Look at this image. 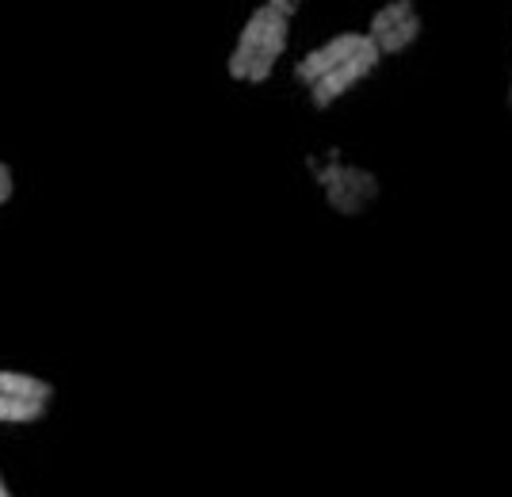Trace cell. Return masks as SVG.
<instances>
[{
	"label": "cell",
	"mask_w": 512,
	"mask_h": 497,
	"mask_svg": "<svg viewBox=\"0 0 512 497\" xmlns=\"http://www.w3.org/2000/svg\"><path fill=\"white\" fill-rule=\"evenodd\" d=\"M509 104H512V92H509Z\"/></svg>",
	"instance_id": "30bf717a"
},
{
	"label": "cell",
	"mask_w": 512,
	"mask_h": 497,
	"mask_svg": "<svg viewBox=\"0 0 512 497\" xmlns=\"http://www.w3.org/2000/svg\"><path fill=\"white\" fill-rule=\"evenodd\" d=\"M268 16H272V8H268V0H264L253 16L245 20V27H241V39H237L234 54H230V77H234V81H245V77H249V65H253L260 35H264V27H268Z\"/></svg>",
	"instance_id": "5b68a950"
},
{
	"label": "cell",
	"mask_w": 512,
	"mask_h": 497,
	"mask_svg": "<svg viewBox=\"0 0 512 497\" xmlns=\"http://www.w3.org/2000/svg\"><path fill=\"white\" fill-rule=\"evenodd\" d=\"M54 383H46L31 371L0 368V425H35L50 413Z\"/></svg>",
	"instance_id": "7a4b0ae2"
},
{
	"label": "cell",
	"mask_w": 512,
	"mask_h": 497,
	"mask_svg": "<svg viewBox=\"0 0 512 497\" xmlns=\"http://www.w3.org/2000/svg\"><path fill=\"white\" fill-rule=\"evenodd\" d=\"M367 43H371L367 35H341V39L325 43L321 50H314V54H306V58L299 62V69H295V77H299L302 85H314V81L325 77L329 69H337L341 62H348L352 54H360Z\"/></svg>",
	"instance_id": "277c9868"
},
{
	"label": "cell",
	"mask_w": 512,
	"mask_h": 497,
	"mask_svg": "<svg viewBox=\"0 0 512 497\" xmlns=\"http://www.w3.org/2000/svg\"><path fill=\"white\" fill-rule=\"evenodd\" d=\"M12 195H16V176H12V165H8V161H0V207H4Z\"/></svg>",
	"instance_id": "ba28073f"
},
{
	"label": "cell",
	"mask_w": 512,
	"mask_h": 497,
	"mask_svg": "<svg viewBox=\"0 0 512 497\" xmlns=\"http://www.w3.org/2000/svg\"><path fill=\"white\" fill-rule=\"evenodd\" d=\"M417 8H413V0H390L386 8H379L375 16H371V27H367V39L375 43V39H383L390 27H398V23L406 20V16H413Z\"/></svg>",
	"instance_id": "52a82bcc"
},
{
	"label": "cell",
	"mask_w": 512,
	"mask_h": 497,
	"mask_svg": "<svg viewBox=\"0 0 512 497\" xmlns=\"http://www.w3.org/2000/svg\"><path fill=\"white\" fill-rule=\"evenodd\" d=\"M421 27H425V23H421V16L413 12V16H406V20L398 23V27H390L383 39H375L371 46H375V54H379V58H390V54L406 50V46L413 43L417 35H421Z\"/></svg>",
	"instance_id": "8992f818"
},
{
	"label": "cell",
	"mask_w": 512,
	"mask_h": 497,
	"mask_svg": "<svg viewBox=\"0 0 512 497\" xmlns=\"http://www.w3.org/2000/svg\"><path fill=\"white\" fill-rule=\"evenodd\" d=\"M310 176H314V184H318L321 195H325V203L341 218L367 215V207L383 195L379 176L371 173V169H363V165L344 161L341 150H329L325 161L310 157Z\"/></svg>",
	"instance_id": "6da1fadb"
},
{
	"label": "cell",
	"mask_w": 512,
	"mask_h": 497,
	"mask_svg": "<svg viewBox=\"0 0 512 497\" xmlns=\"http://www.w3.org/2000/svg\"><path fill=\"white\" fill-rule=\"evenodd\" d=\"M0 497H12V490H8V478L0 475Z\"/></svg>",
	"instance_id": "9c48e42d"
},
{
	"label": "cell",
	"mask_w": 512,
	"mask_h": 497,
	"mask_svg": "<svg viewBox=\"0 0 512 497\" xmlns=\"http://www.w3.org/2000/svg\"><path fill=\"white\" fill-rule=\"evenodd\" d=\"M379 62H383V58L375 54V46L367 43L360 54H352L348 62H341L337 69H329L325 77H318V81L310 85V104H314L318 111L333 108V104H337V100L344 96V92L360 85L363 77H367V73H371V69H375Z\"/></svg>",
	"instance_id": "3957f363"
}]
</instances>
